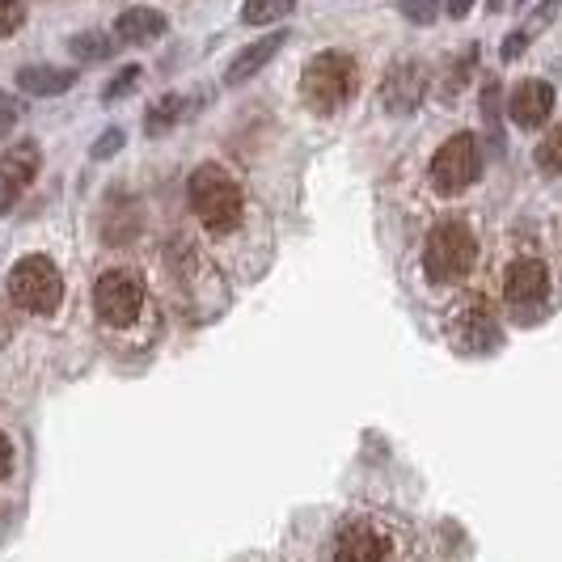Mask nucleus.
<instances>
[{
	"mask_svg": "<svg viewBox=\"0 0 562 562\" xmlns=\"http://www.w3.org/2000/svg\"><path fill=\"white\" fill-rule=\"evenodd\" d=\"M18 119H22V106H18V102H13V98L0 89V136H9Z\"/></svg>",
	"mask_w": 562,
	"mask_h": 562,
	"instance_id": "obj_26",
	"label": "nucleus"
},
{
	"mask_svg": "<svg viewBox=\"0 0 562 562\" xmlns=\"http://www.w3.org/2000/svg\"><path fill=\"white\" fill-rule=\"evenodd\" d=\"M499 296H504L507 313L516 322H537L546 301H550V267L533 258V254H520L504 267V283H499Z\"/></svg>",
	"mask_w": 562,
	"mask_h": 562,
	"instance_id": "obj_7",
	"label": "nucleus"
},
{
	"mask_svg": "<svg viewBox=\"0 0 562 562\" xmlns=\"http://www.w3.org/2000/svg\"><path fill=\"white\" fill-rule=\"evenodd\" d=\"M13 465H18V449H13V440L0 431V479H9Z\"/></svg>",
	"mask_w": 562,
	"mask_h": 562,
	"instance_id": "obj_27",
	"label": "nucleus"
},
{
	"mask_svg": "<svg viewBox=\"0 0 562 562\" xmlns=\"http://www.w3.org/2000/svg\"><path fill=\"white\" fill-rule=\"evenodd\" d=\"M144 72H140V64H127V68H119L114 72V81L102 89V102H119V98H127L132 89H136V81H140Z\"/></svg>",
	"mask_w": 562,
	"mask_h": 562,
	"instance_id": "obj_21",
	"label": "nucleus"
},
{
	"mask_svg": "<svg viewBox=\"0 0 562 562\" xmlns=\"http://www.w3.org/2000/svg\"><path fill=\"white\" fill-rule=\"evenodd\" d=\"M9 326H13V322H9V313H4V310H0V338H4V335H9Z\"/></svg>",
	"mask_w": 562,
	"mask_h": 562,
	"instance_id": "obj_30",
	"label": "nucleus"
},
{
	"mask_svg": "<svg viewBox=\"0 0 562 562\" xmlns=\"http://www.w3.org/2000/svg\"><path fill=\"white\" fill-rule=\"evenodd\" d=\"M77 85V72L72 68H52V64H26L18 72V89L30 93V98H59Z\"/></svg>",
	"mask_w": 562,
	"mask_h": 562,
	"instance_id": "obj_15",
	"label": "nucleus"
},
{
	"mask_svg": "<svg viewBox=\"0 0 562 562\" xmlns=\"http://www.w3.org/2000/svg\"><path fill=\"white\" fill-rule=\"evenodd\" d=\"M486 4H491V13H499V9H504V0H486Z\"/></svg>",
	"mask_w": 562,
	"mask_h": 562,
	"instance_id": "obj_31",
	"label": "nucleus"
},
{
	"mask_svg": "<svg viewBox=\"0 0 562 562\" xmlns=\"http://www.w3.org/2000/svg\"><path fill=\"white\" fill-rule=\"evenodd\" d=\"M559 9H562V0H541V4H537L533 26H520V30H525V34L533 38V34H541V30H546L550 22H554V18H559Z\"/></svg>",
	"mask_w": 562,
	"mask_h": 562,
	"instance_id": "obj_24",
	"label": "nucleus"
},
{
	"mask_svg": "<svg viewBox=\"0 0 562 562\" xmlns=\"http://www.w3.org/2000/svg\"><path fill=\"white\" fill-rule=\"evenodd\" d=\"M397 9H402V18L415 22V26H431V22L440 18V0H402Z\"/></svg>",
	"mask_w": 562,
	"mask_h": 562,
	"instance_id": "obj_22",
	"label": "nucleus"
},
{
	"mask_svg": "<svg viewBox=\"0 0 562 562\" xmlns=\"http://www.w3.org/2000/svg\"><path fill=\"white\" fill-rule=\"evenodd\" d=\"M474 68H479V43H470V47H465V56L452 59L449 72H445V85H440V93H445V98L452 102V98H457V93H461V89L470 85Z\"/></svg>",
	"mask_w": 562,
	"mask_h": 562,
	"instance_id": "obj_19",
	"label": "nucleus"
},
{
	"mask_svg": "<svg viewBox=\"0 0 562 562\" xmlns=\"http://www.w3.org/2000/svg\"><path fill=\"white\" fill-rule=\"evenodd\" d=\"M423 98H427V68L419 59H397L381 81V106L394 119H406V114L419 111Z\"/></svg>",
	"mask_w": 562,
	"mask_h": 562,
	"instance_id": "obj_10",
	"label": "nucleus"
},
{
	"mask_svg": "<svg viewBox=\"0 0 562 562\" xmlns=\"http://www.w3.org/2000/svg\"><path fill=\"white\" fill-rule=\"evenodd\" d=\"M68 52L81 59V64L111 59L114 56V34H98V30H89V34H77V38H68Z\"/></svg>",
	"mask_w": 562,
	"mask_h": 562,
	"instance_id": "obj_18",
	"label": "nucleus"
},
{
	"mask_svg": "<svg viewBox=\"0 0 562 562\" xmlns=\"http://www.w3.org/2000/svg\"><path fill=\"white\" fill-rule=\"evenodd\" d=\"M507 114H512V123L516 127H541L550 114H554V89H550V81H537V77H529V81H520L516 89H512V98H507Z\"/></svg>",
	"mask_w": 562,
	"mask_h": 562,
	"instance_id": "obj_12",
	"label": "nucleus"
},
{
	"mask_svg": "<svg viewBox=\"0 0 562 562\" xmlns=\"http://www.w3.org/2000/svg\"><path fill=\"white\" fill-rule=\"evenodd\" d=\"M22 22H26V4L22 0H0V38L22 30Z\"/></svg>",
	"mask_w": 562,
	"mask_h": 562,
	"instance_id": "obj_23",
	"label": "nucleus"
},
{
	"mask_svg": "<svg viewBox=\"0 0 562 562\" xmlns=\"http://www.w3.org/2000/svg\"><path fill=\"white\" fill-rule=\"evenodd\" d=\"M9 301L22 313L34 317H52L64 301V276L47 254H26L13 271H9Z\"/></svg>",
	"mask_w": 562,
	"mask_h": 562,
	"instance_id": "obj_5",
	"label": "nucleus"
},
{
	"mask_svg": "<svg viewBox=\"0 0 562 562\" xmlns=\"http://www.w3.org/2000/svg\"><path fill=\"white\" fill-rule=\"evenodd\" d=\"M182 111H187V102H182L178 93H166L161 102H153V106H148V119H144V136H166L169 127L182 119Z\"/></svg>",
	"mask_w": 562,
	"mask_h": 562,
	"instance_id": "obj_16",
	"label": "nucleus"
},
{
	"mask_svg": "<svg viewBox=\"0 0 562 562\" xmlns=\"http://www.w3.org/2000/svg\"><path fill=\"white\" fill-rule=\"evenodd\" d=\"M474 4H479V0H449V18H457V22H461V18H470V13H474Z\"/></svg>",
	"mask_w": 562,
	"mask_h": 562,
	"instance_id": "obj_29",
	"label": "nucleus"
},
{
	"mask_svg": "<svg viewBox=\"0 0 562 562\" xmlns=\"http://www.w3.org/2000/svg\"><path fill=\"white\" fill-rule=\"evenodd\" d=\"M166 13L161 9H153V4H132V9H123L119 18H114V43H132V47H140V43H157L161 34H166Z\"/></svg>",
	"mask_w": 562,
	"mask_h": 562,
	"instance_id": "obj_13",
	"label": "nucleus"
},
{
	"mask_svg": "<svg viewBox=\"0 0 562 562\" xmlns=\"http://www.w3.org/2000/svg\"><path fill=\"white\" fill-rule=\"evenodd\" d=\"M525 43H529V34L525 30H512L504 38V59H516L520 52H525Z\"/></svg>",
	"mask_w": 562,
	"mask_h": 562,
	"instance_id": "obj_28",
	"label": "nucleus"
},
{
	"mask_svg": "<svg viewBox=\"0 0 562 562\" xmlns=\"http://www.w3.org/2000/svg\"><path fill=\"white\" fill-rule=\"evenodd\" d=\"M449 338L457 351L465 356H486L491 347H499V317L491 310L486 296H465L449 313Z\"/></svg>",
	"mask_w": 562,
	"mask_h": 562,
	"instance_id": "obj_9",
	"label": "nucleus"
},
{
	"mask_svg": "<svg viewBox=\"0 0 562 562\" xmlns=\"http://www.w3.org/2000/svg\"><path fill=\"white\" fill-rule=\"evenodd\" d=\"M479 262V237L461 216L436 221L427 241H423V276L431 288H452L461 283Z\"/></svg>",
	"mask_w": 562,
	"mask_h": 562,
	"instance_id": "obj_3",
	"label": "nucleus"
},
{
	"mask_svg": "<svg viewBox=\"0 0 562 562\" xmlns=\"http://www.w3.org/2000/svg\"><path fill=\"white\" fill-rule=\"evenodd\" d=\"M38 144L34 140H18L13 148L0 153V212H9L18 199L26 195V187L38 173Z\"/></svg>",
	"mask_w": 562,
	"mask_h": 562,
	"instance_id": "obj_11",
	"label": "nucleus"
},
{
	"mask_svg": "<svg viewBox=\"0 0 562 562\" xmlns=\"http://www.w3.org/2000/svg\"><path fill=\"white\" fill-rule=\"evenodd\" d=\"M144 280L132 267H111L93 283V313L106 330H127L136 326L144 313Z\"/></svg>",
	"mask_w": 562,
	"mask_h": 562,
	"instance_id": "obj_6",
	"label": "nucleus"
},
{
	"mask_svg": "<svg viewBox=\"0 0 562 562\" xmlns=\"http://www.w3.org/2000/svg\"><path fill=\"white\" fill-rule=\"evenodd\" d=\"M123 140H127V136H123L119 127H114V132H106V136H98V144H93V161H106V157H114V153L123 148Z\"/></svg>",
	"mask_w": 562,
	"mask_h": 562,
	"instance_id": "obj_25",
	"label": "nucleus"
},
{
	"mask_svg": "<svg viewBox=\"0 0 562 562\" xmlns=\"http://www.w3.org/2000/svg\"><path fill=\"white\" fill-rule=\"evenodd\" d=\"M187 203L199 216V225L212 237H228L246 225V195L241 182L221 166H199L187 178Z\"/></svg>",
	"mask_w": 562,
	"mask_h": 562,
	"instance_id": "obj_2",
	"label": "nucleus"
},
{
	"mask_svg": "<svg viewBox=\"0 0 562 562\" xmlns=\"http://www.w3.org/2000/svg\"><path fill=\"white\" fill-rule=\"evenodd\" d=\"M330 562H419V541L385 512H351L330 537Z\"/></svg>",
	"mask_w": 562,
	"mask_h": 562,
	"instance_id": "obj_1",
	"label": "nucleus"
},
{
	"mask_svg": "<svg viewBox=\"0 0 562 562\" xmlns=\"http://www.w3.org/2000/svg\"><path fill=\"white\" fill-rule=\"evenodd\" d=\"M356 89H360V68L347 52H322L301 72V98L317 114H335L338 106H347Z\"/></svg>",
	"mask_w": 562,
	"mask_h": 562,
	"instance_id": "obj_4",
	"label": "nucleus"
},
{
	"mask_svg": "<svg viewBox=\"0 0 562 562\" xmlns=\"http://www.w3.org/2000/svg\"><path fill=\"white\" fill-rule=\"evenodd\" d=\"M288 43V30H276V34H267V38H258V43H250L241 56L228 64V72H225V81L228 85H246L250 77H258L271 59L280 56V47Z\"/></svg>",
	"mask_w": 562,
	"mask_h": 562,
	"instance_id": "obj_14",
	"label": "nucleus"
},
{
	"mask_svg": "<svg viewBox=\"0 0 562 562\" xmlns=\"http://www.w3.org/2000/svg\"><path fill=\"white\" fill-rule=\"evenodd\" d=\"M537 166L546 173H562V123L546 132V140L537 144Z\"/></svg>",
	"mask_w": 562,
	"mask_h": 562,
	"instance_id": "obj_20",
	"label": "nucleus"
},
{
	"mask_svg": "<svg viewBox=\"0 0 562 562\" xmlns=\"http://www.w3.org/2000/svg\"><path fill=\"white\" fill-rule=\"evenodd\" d=\"M479 178H482V148L474 132H457V136H449V140L436 148V157H431V187H436V195L445 199L461 195Z\"/></svg>",
	"mask_w": 562,
	"mask_h": 562,
	"instance_id": "obj_8",
	"label": "nucleus"
},
{
	"mask_svg": "<svg viewBox=\"0 0 562 562\" xmlns=\"http://www.w3.org/2000/svg\"><path fill=\"white\" fill-rule=\"evenodd\" d=\"M292 9H296V0H246L241 22L246 26H271V22H283Z\"/></svg>",
	"mask_w": 562,
	"mask_h": 562,
	"instance_id": "obj_17",
	"label": "nucleus"
}]
</instances>
